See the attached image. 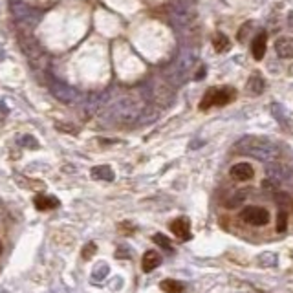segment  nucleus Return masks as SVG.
I'll return each mask as SVG.
<instances>
[{"label": "nucleus", "mask_w": 293, "mask_h": 293, "mask_svg": "<svg viewBox=\"0 0 293 293\" xmlns=\"http://www.w3.org/2000/svg\"><path fill=\"white\" fill-rule=\"evenodd\" d=\"M253 174H255L253 167L249 163H244V161L231 167V176H233V180H237V182H247V180L253 178Z\"/></svg>", "instance_id": "obj_7"}, {"label": "nucleus", "mask_w": 293, "mask_h": 293, "mask_svg": "<svg viewBox=\"0 0 293 293\" xmlns=\"http://www.w3.org/2000/svg\"><path fill=\"white\" fill-rule=\"evenodd\" d=\"M92 178L96 180H105V182H112L114 180V170L106 167V165H101V167H94L92 169Z\"/></svg>", "instance_id": "obj_11"}, {"label": "nucleus", "mask_w": 293, "mask_h": 293, "mask_svg": "<svg viewBox=\"0 0 293 293\" xmlns=\"http://www.w3.org/2000/svg\"><path fill=\"white\" fill-rule=\"evenodd\" d=\"M161 264V255L156 251H146L145 255H143V260H141V268L145 273H151V271H154L158 266Z\"/></svg>", "instance_id": "obj_9"}, {"label": "nucleus", "mask_w": 293, "mask_h": 293, "mask_svg": "<svg viewBox=\"0 0 293 293\" xmlns=\"http://www.w3.org/2000/svg\"><path fill=\"white\" fill-rule=\"evenodd\" d=\"M266 174H268V182L273 183L275 187H293V170L288 165L273 161L266 167Z\"/></svg>", "instance_id": "obj_2"}, {"label": "nucleus", "mask_w": 293, "mask_h": 293, "mask_svg": "<svg viewBox=\"0 0 293 293\" xmlns=\"http://www.w3.org/2000/svg\"><path fill=\"white\" fill-rule=\"evenodd\" d=\"M275 51L280 59H293V37H279L275 41Z\"/></svg>", "instance_id": "obj_6"}, {"label": "nucleus", "mask_w": 293, "mask_h": 293, "mask_svg": "<svg viewBox=\"0 0 293 293\" xmlns=\"http://www.w3.org/2000/svg\"><path fill=\"white\" fill-rule=\"evenodd\" d=\"M152 242L158 244V246H160L161 249H165V251H172V244H170V240L165 237V235L156 233L154 237H152Z\"/></svg>", "instance_id": "obj_15"}, {"label": "nucleus", "mask_w": 293, "mask_h": 293, "mask_svg": "<svg viewBox=\"0 0 293 293\" xmlns=\"http://www.w3.org/2000/svg\"><path fill=\"white\" fill-rule=\"evenodd\" d=\"M2 253H4V246H2V242H0V256H2Z\"/></svg>", "instance_id": "obj_23"}, {"label": "nucleus", "mask_w": 293, "mask_h": 293, "mask_svg": "<svg viewBox=\"0 0 293 293\" xmlns=\"http://www.w3.org/2000/svg\"><path fill=\"white\" fill-rule=\"evenodd\" d=\"M97 251V246L94 242H88L86 246L82 247V251H81V256H82V260H92V256L96 255Z\"/></svg>", "instance_id": "obj_16"}, {"label": "nucleus", "mask_w": 293, "mask_h": 293, "mask_svg": "<svg viewBox=\"0 0 293 293\" xmlns=\"http://www.w3.org/2000/svg\"><path fill=\"white\" fill-rule=\"evenodd\" d=\"M240 218L246 222V224L249 225H266L268 222H270V213L266 209H262V207H244V211L240 213Z\"/></svg>", "instance_id": "obj_4"}, {"label": "nucleus", "mask_w": 293, "mask_h": 293, "mask_svg": "<svg viewBox=\"0 0 293 293\" xmlns=\"http://www.w3.org/2000/svg\"><path fill=\"white\" fill-rule=\"evenodd\" d=\"M106 273H108V266L101 264L99 271H96V273H94V277H96V279H101V277H103V275H106Z\"/></svg>", "instance_id": "obj_19"}, {"label": "nucleus", "mask_w": 293, "mask_h": 293, "mask_svg": "<svg viewBox=\"0 0 293 293\" xmlns=\"http://www.w3.org/2000/svg\"><path fill=\"white\" fill-rule=\"evenodd\" d=\"M169 227L180 240H189L191 238V224H189V218H185V216H180V218L172 220Z\"/></svg>", "instance_id": "obj_5"}, {"label": "nucleus", "mask_w": 293, "mask_h": 293, "mask_svg": "<svg viewBox=\"0 0 293 293\" xmlns=\"http://www.w3.org/2000/svg\"><path fill=\"white\" fill-rule=\"evenodd\" d=\"M115 256H118V258H121V256H127V258H128V251H125V247H119V251L115 253Z\"/></svg>", "instance_id": "obj_21"}, {"label": "nucleus", "mask_w": 293, "mask_h": 293, "mask_svg": "<svg viewBox=\"0 0 293 293\" xmlns=\"http://www.w3.org/2000/svg\"><path fill=\"white\" fill-rule=\"evenodd\" d=\"M183 4H185V6H194V4H196V0H183Z\"/></svg>", "instance_id": "obj_22"}, {"label": "nucleus", "mask_w": 293, "mask_h": 293, "mask_svg": "<svg viewBox=\"0 0 293 293\" xmlns=\"http://www.w3.org/2000/svg\"><path fill=\"white\" fill-rule=\"evenodd\" d=\"M35 207L39 211H50V209H55V207H59V200L53 196H37L35 198Z\"/></svg>", "instance_id": "obj_10"}, {"label": "nucleus", "mask_w": 293, "mask_h": 293, "mask_svg": "<svg viewBox=\"0 0 293 293\" xmlns=\"http://www.w3.org/2000/svg\"><path fill=\"white\" fill-rule=\"evenodd\" d=\"M213 48H215L216 53H225V51L231 48V42H229V39L224 33H218V35H215V39H213Z\"/></svg>", "instance_id": "obj_13"}, {"label": "nucleus", "mask_w": 293, "mask_h": 293, "mask_svg": "<svg viewBox=\"0 0 293 293\" xmlns=\"http://www.w3.org/2000/svg\"><path fill=\"white\" fill-rule=\"evenodd\" d=\"M249 27H251V24H246V27H242V30L238 32V39H240V41H244V37L247 35V32H249Z\"/></svg>", "instance_id": "obj_20"}, {"label": "nucleus", "mask_w": 293, "mask_h": 293, "mask_svg": "<svg viewBox=\"0 0 293 293\" xmlns=\"http://www.w3.org/2000/svg\"><path fill=\"white\" fill-rule=\"evenodd\" d=\"M244 200H246V192L238 191V192H235V196L231 198V201H227V206H225V207H231V209H233V207L240 206Z\"/></svg>", "instance_id": "obj_18"}, {"label": "nucleus", "mask_w": 293, "mask_h": 293, "mask_svg": "<svg viewBox=\"0 0 293 293\" xmlns=\"http://www.w3.org/2000/svg\"><path fill=\"white\" fill-rule=\"evenodd\" d=\"M266 48H268V35L264 32H260L258 35L253 39L251 44V51H253V59L255 61H262L266 55Z\"/></svg>", "instance_id": "obj_8"}, {"label": "nucleus", "mask_w": 293, "mask_h": 293, "mask_svg": "<svg viewBox=\"0 0 293 293\" xmlns=\"http://www.w3.org/2000/svg\"><path fill=\"white\" fill-rule=\"evenodd\" d=\"M235 99V90L231 88H211L200 103V110H209L213 106H224Z\"/></svg>", "instance_id": "obj_3"}, {"label": "nucleus", "mask_w": 293, "mask_h": 293, "mask_svg": "<svg viewBox=\"0 0 293 293\" xmlns=\"http://www.w3.org/2000/svg\"><path fill=\"white\" fill-rule=\"evenodd\" d=\"M286 225H288V215H286L284 211H280L279 216H277V231L284 233V231H286Z\"/></svg>", "instance_id": "obj_17"}, {"label": "nucleus", "mask_w": 293, "mask_h": 293, "mask_svg": "<svg viewBox=\"0 0 293 293\" xmlns=\"http://www.w3.org/2000/svg\"><path fill=\"white\" fill-rule=\"evenodd\" d=\"M160 288L163 289L165 293H185V286H183L180 280H174V279L161 280Z\"/></svg>", "instance_id": "obj_12"}, {"label": "nucleus", "mask_w": 293, "mask_h": 293, "mask_svg": "<svg viewBox=\"0 0 293 293\" xmlns=\"http://www.w3.org/2000/svg\"><path fill=\"white\" fill-rule=\"evenodd\" d=\"M264 88H266L264 77H262L260 73H253L251 77H249V90L258 96V94H262V92H264Z\"/></svg>", "instance_id": "obj_14"}, {"label": "nucleus", "mask_w": 293, "mask_h": 293, "mask_svg": "<svg viewBox=\"0 0 293 293\" xmlns=\"http://www.w3.org/2000/svg\"><path fill=\"white\" fill-rule=\"evenodd\" d=\"M237 151L260 161H273L280 154L279 145L271 139L258 136H246L237 143Z\"/></svg>", "instance_id": "obj_1"}]
</instances>
